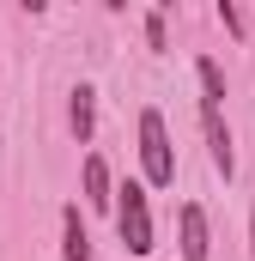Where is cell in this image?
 I'll return each instance as SVG.
<instances>
[{"instance_id": "obj_9", "label": "cell", "mask_w": 255, "mask_h": 261, "mask_svg": "<svg viewBox=\"0 0 255 261\" xmlns=\"http://www.w3.org/2000/svg\"><path fill=\"white\" fill-rule=\"evenodd\" d=\"M219 24H225L231 37H249V18H243V12H237L231 0H219Z\"/></svg>"}, {"instance_id": "obj_11", "label": "cell", "mask_w": 255, "mask_h": 261, "mask_svg": "<svg viewBox=\"0 0 255 261\" xmlns=\"http://www.w3.org/2000/svg\"><path fill=\"white\" fill-rule=\"evenodd\" d=\"M249 255H255V206H249Z\"/></svg>"}, {"instance_id": "obj_6", "label": "cell", "mask_w": 255, "mask_h": 261, "mask_svg": "<svg viewBox=\"0 0 255 261\" xmlns=\"http://www.w3.org/2000/svg\"><path fill=\"white\" fill-rule=\"evenodd\" d=\"M85 206H97V213H110V200H116V182H110V164L97 158V152H85Z\"/></svg>"}, {"instance_id": "obj_7", "label": "cell", "mask_w": 255, "mask_h": 261, "mask_svg": "<svg viewBox=\"0 0 255 261\" xmlns=\"http://www.w3.org/2000/svg\"><path fill=\"white\" fill-rule=\"evenodd\" d=\"M61 261H91V231H85L79 206H61Z\"/></svg>"}, {"instance_id": "obj_4", "label": "cell", "mask_w": 255, "mask_h": 261, "mask_svg": "<svg viewBox=\"0 0 255 261\" xmlns=\"http://www.w3.org/2000/svg\"><path fill=\"white\" fill-rule=\"evenodd\" d=\"M200 128H207V152H213V170L231 182V170H237V152H231V128H225V116L219 110H200Z\"/></svg>"}, {"instance_id": "obj_1", "label": "cell", "mask_w": 255, "mask_h": 261, "mask_svg": "<svg viewBox=\"0 0 255 261\" xmlns=\"http://www.w3.org/2000/svg\"><path fill=\"white\" fill-rule=\"evenodd\" d=\"M110 213H116V231H122V249L134 261H146L158 249V231H152V200H146V182H122L116 200H110Z\"/></svg>"}, {"instance_id": "obj_3", "label": "cell", "mask_w": 255, "mask_h": 261, "mask_svg": "<svg viewBox=\"0 0 255 261\" xmlns=\"http://www.w3.org/2000/svg\"><path fill=\"white\" fill-rule=\"evenodd\" d=\"M176 231H183V261H213V231H207V206H183L176 213Z\"/></svg>"}, {"instance_id": "obj_5", "label": "cell", "mask_w": 255, "mask_h": 261, "mask_svg": "<svg viewBox=\"0 0 255 261\" xmlns=\"http://www.w3.org/2000/svg\"><path fill=\"white\" fill-rule=\"evenodd\" d=\"M67 128L79 134V146H91V134H97V91L91 85H73L67 91Z\"/></svg>"}, {"instance_id": "obj_8", "label": "cell", "mask_w": 255, "mask_h": 261, "mask_svg": "<svg viewBox=\"0 0 255 261\" xmlns=\"http://www.w3.org/2000/svg\"><path fill=\"white\" fill-rule=\"evenodd\" d=\"M194 79H200V110H219L225 103V73H219V61H194Z\"/></svg>"}, {"instance_id": "obj_10", "label": "cell", "mask_w": 255, "mask_h": 261, "mask_svg": "<svg viewBox=\"0 0 255 261\" xmlns=\"http://www.w3.org/2000/svg\"><path fill=\"white\" fill-rule=\"evenodd\" d=\"M146 43L164 49V12H146Z\"/></svg>"}, {"instance_id": "obj_2", "label": "cell", "mask_w": 255, "mask_h": 261, "mask_svg": "<svg viewBox=\"0 0 255 261\" xmlns=\"http://www.w3.org/2000/svg\"><path fill=\"white\" fill-rule=\"evenodd\" d=\"M140 176L146 189H176V146L158 110H140Z\"/></svg>"}]
</instances>
